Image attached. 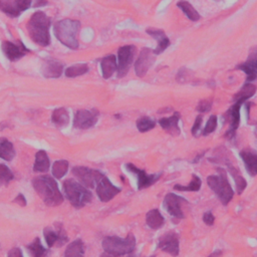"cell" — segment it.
Masks as SVG:
<instances>
[{
  "label": "cell",
  "instance_id": "6da1fadb",
  "mask_svg": "<svg viewBox=\"0 0 257 257\" xmlns=\"http://www.w3.org/2000/svg\"><path fill=\"white\" fill-rule=\"evenodd\" d=\"M32 186L37 195L47 206H59L64 202V196L61 193L56 180L50 176H40L32 180Z\"/></svg>",
  "mask_w": 257,
  "mask_h": 257
},
{
  "label": "cell",
  "instance_id": "7a4b0ae2",
  "mask_svg": "<svg viewBox=\"0 0 257 257\" xmlns=\"http://www.w3.org/2000/svg\"><path fill=\"white\" fill-rule=\"evenodd\" d=\"M50 19L42 11H36L28 23V32L31 38L40 46H47L50 43L49 36Z\"/></svg>",
  "mask_w": 257,
  "mask_h": 257
},
{
  "label": "cell",
  "instance_id": "3957f363",
  "mask_svg": "<svg viewBox=\"0 0 257 257\" xmlns=\"http://www.w3.org/2000/svg\"><path fill=\"white\" fill-rule=\"evenodd\" d=\"M81 22L73 19H63L55 25L57 38L70 49H78Z\"/></svg>",
  "mask_w": 257,
  "mask_h": 257
},
{
  "label": "cell",
  "instance_id": "277c9868",
  "mask_svg": "<svg viewBox=\"0 0 257 257\" xmlns=\"http://www.w3.org/2000/svg\"><path fill=\"white\" fill-rule=\"evenodd\" d=\"M65 197L75 208H83L93 199V194L87 187L76 182L73 179H67L64 182Z\"/></svg>",
  "mask_w": 257,
  "mask_h": 257
},
{
  "label": "cell",
  "instance_id": "5b68a950",
  "mask_svg": "<svg viewBox=\"0 0 257 257\" xmlns=\"http://www.w3.org/2000/svg\"><path fill=\"white\" fill-rule=\"evenodd\" d=\"M217 171V176L211 175L207 178V184L219 198L220 202L224 206H226V205H228L229 202L232 200L234 196V191L228 181L225 170L218 168Z\"/></svg>",
  "mask_w": 257,
  "mask_h": 257
},
{
  "label": "cell",
  "instance_id": "8992f818",
  "mask_svg": "<svg viewBox=\"0 0 257 257\" xmlns=\"http://www.w3.org/2000/svg\"><path fill=\"white\" fill-rule=\"evenodd\" d=\"M102 248L106 252L123 256L132 253L136 248V238L132 233H128L126 238L118 236H108L102 240Z\"/></svg>",
  "mask_w": 257,
  "mask_h": 257
},
{
  "label": "cell",
  "instance_id": "52a82bcc",
  "mask_svg": "<svg viewBox=\"0 0 257 257\" xmlns=\"http://www.w3.org/2000/svg\"><path fill=\"white\" fill-rule=\"evenodd\" d=\"M136 54V47L133 45H125L122 46L118 51V76L124 78L127 75L128 71L130 70L131 65L134 61V57Z\"/></svg>",
  "mask_w": 257,
  "mask_h": 257
},
{
  "label": "cell",
  "instance_id": "ba28073f",
  "mask_svg": "<svg viewBox=\"0 0 257 257\" xmlns=\"http://www.w3.org/2000/svg\"><path fill=\"white\" fill-rule=\"evenodd\" d=\"M72 174L79 180L81 184L87 188L96 187L101 177L104 176L99 171L87 167H74L72 169Z\"/></svg>",
  "mask_w": 257,
  "mask_h": 257
},
{
  "label": "cell",
  "instance_id": "9c48e42d",
  "mask_svg": "<svg viewBox=\"0 0 257 257\" xmlns=\"http://www.w3.org/2000/svg\"><path fill=\"white\" fill-rule=\"evenodd\" d=\"M187 201L181 196H178L174 193H169L164 199V207L167 212L178 219L185 218V215L182 210V204H186Z\"/></svg>",
  "mask_w": 257,
  "mask_h": 257
},
{
  "label": "cell",
  "instance_id": "30bf717a",
  "mask_svg": "<svg viewBox=\"0 0 257 257\" xmlns=\"http://www.w3.org/2000/svg\"><path fill=\"white\" fill-rule=\"evenodd\" d=\"M96 191L101 202H109L121 192V189L113 185V183L104 175L96 184Z\"/></svg>",
  "mask_w": 257,
  "mask_h": 257
},
{
  "label": "cell",
  "instance_id": "8fae6325",
  "mask_svg": "<svg viewBox=\"0 0 257 257\" xmlns=\"http://www.w3.org/2000/svg\"><path fill=\"white\" fill-rule=\"evenodd\" d=\"M97 117L98 113L96 110L78 111L74 116L73 127L75 128H81V130H87V128L94 127L96 124Z\"/></svg>",
  "mask_w": 257,
  "mask_h": 257
},
{
  "label": "cell",
  "instance_id": "7c38bea8",
  "mask_svg": "<svg viewBox=\"0 0 257 257\" xmlns=\"http://www.w3.org/2000/svg\"><path fill=\"white\" fill-rule=\"evenodd\" d=\"M126 167H127V169L128 171L137 175V178H138V189L139 190H143V189L149 188L152 185L155 184L158 181V180L161 178V176L163 174V173H160V174L148 175L144 170L137 168L135 165H133L131 163L127 164Z\"/></svg>",
  "mask_w": 257,
  "mask_h": 257
},
{
  "label": "cell",
  "instance_id": "4fadbf2b",
  "mask_svg": "<svg viewBox=\"0 0 257 257\" xmlns=\"http://www.w3.org/2000/svg\"><path fill=\"white\" fill-rule=\"evenodd\" d=\"M43 234H44L45 241H46V243H47L49 248L54 247V246L62 247L68 240L65 231L63 229L62 225H58V230L57 231L53 230L50 227L44 228Z\"/></svg>",
  "mask_w": 257,
  "mask_h": 257
},
{
  "label": "cell",
  "instance_id": "5bb4252c",
  "mask_svg": "<svg viewBox=\"0 0 257 257\" xmlns=\"http://www.w3.org/2000/svg\"><path fill=\"white\" fill-rule=\"evenodd\" d=\"M153 55H155L153 53V50L147 47L143 48V50L141 51L140 57L135 64V71L139 78L145 76L149 68L152 66L154 62H155V57Z\"/></svg>",
  "mask_w": 257,
  "mask_h": 257
},
{
  "label": "cell",
  "instance_id": "9a60e30c",
  "mask_svg": "<svg viewBox=\"0 0 257 257\" xmlns=\"http://www.w3.org/2000/svg\"><path fill=\"white\" fill-rule=\"evenodd\" d=\"M158 248L164 252L169 253L173 257L179 255V237L175 232H168L160 237L158 242Z\"/></svg>",
  "mask_w": 257,
  "mask_h": 257
},
{
  "label": "cell",
  "instance_id": "2e32d148",
  "mask_svg": "<svg viewBox=\"0 0 257 257\" xmlns=\"http://www.w3.org/2000/svg\"><path fill=\"white\" fill-rule=\"evenodd\" d=\"M242 105L235 104L229 109V111L227 112V116L229 119V130L226 133V137L229 139H232L235 136L236 130L239 127L240 124V108Z\"/></svg>",
  "mask_w": 257,
  "mask_h": 257
},
{
  "label": "cell",
  "instance_id": "e0dca14e",
  "mask_svg": "<svg viewBox=\"0 0 257 257\" xmlns=\"http://www.w3.org/2000/svg\"><path fill=\"white\" fill-rule=\"evenodd\" d=\"M247 75V81H253L257 76V47L251 49L247 61L238 66Z\"/></svg>",
  "mask_w": 257,
  "mask_h": 257
},
{
  "label": "cell",
  "instance_id": "ac0fdd59",
  "mask_svg": "<svg viewBox=\"0 0 257 257\" xmlns=\"http://www.w3.org/2000/svg\"><path fill=\"white\" fill-rule=\"evenodd\" d=\"M42 73L47 79H57L64 72V65L59 61L46 60L42 64Z\"/></svg>",
  "mask_w": 257,
  "mask_h": 257
},
{
  "label": "cell",
  "instance_id": "d6986e66",
  "mask_svg": "<svg viewBox=\"0 0 257 257\" xmlns=\"http://www.w3.org/2000/svg\"><path fill=\"white\" fill-rule=\"evenodd\" d=\"M2 50L7 59L12 62L18 61L19 59L24 57L25 51H29L22 43H20V46H18L10 41H4L2 43Z\"/></svg>",
  "mask_w": 257,
  "mask_h": 257
},
{
  "label": "cell",
  "instance_id": "ffe728a7",
  "mask_svg": "<svg viewBox=\"0 0 257 257\" xmlns=\"http://www.w3.org/2000/svg\"><path fill=\"white\" fill-rule=\"evenodd\" d=\"M240 157L243 160L247 173L254 177L257 175V153L250 150L240 152Z\"/></svg>",
  "mask_w": 257,
  "mask_h": 257
},
{
  "label": "cell",
  "instance_id": "44dd1931",
  "mask_svg": "<svg viewBox=\"0 0 257 257\" xmlns=\"http://www.w3.org/2000/svg\"><path fill=\"white\" fill-rule=\"evenodd\" d=\"M147 33L158 40V45H157L156 49L153 50V53L155 54V55L158 56V55L162 54L163 51L170 45V40L166 36V34H165V32L163 31L154 30V29H148L147 30Z\"/></svg>",
  "mask_w": 257,
  "mask_h": 257
},
{
  "label": "cell",
  "instance_id": "7402d4cb",
  "mask_svg": "<svg viewBox=\"0 0 257 257\" xmlns=\"http://www.w3.org/2000/svg\"><path fill=\"white\" fill-rule=\"evenodd\" d=\"M179 120H180L179 113H175L173 116H171L169 118L161 119L159 121V124L169 134H171L173 136H178L180 134Z\"/></svg>",
  "mask_w": 257,
  "mask_h": 257
},
{
  "label": "cell",
  "instance_id": "603a6c76",
  "mask_svg": "<svg viewBox=\"0 0 257 257\" xmlns=\"http://www.w3.org/2000/svg\"><path fill=\"white\" fill-rule=\"evenodd\" d=\"M100 67L101 72L104 79L108 80L114 74V72L117 70L118 64H117V59L114 55H110L105 57L100 62Z\"/></svg>",
  "mask_w": 257,
  "mask_h": 257
},
{
  "label": "cell",
  "instance_id": "cb8c5ba5",
  "mask_svg": "<svg viewBox=\"0 0 257 257\" xmlns=\"http://www.w3.org/2000/svg\"><path fill=\"white\" fill-rule=\"evenodd\" d=\"M146 222L151 229L157 230L163 227L165 223V219L158 209H153L147 213Z\"/></svg>",
  "mask_w": 257,
  "mask_h": 257
},
{
  "label": "cell",
  "instance_id": "d4e9b609",
  "mask_svg": "<svg viewBox=\"0 0 257 257\" xmlns=\"http://www.w3.org/2000/svg\"><path fill=\"white\" fill-rule=\"evenodd\" d=\"M50 166L49 158L45 151L40 150L36 153L35 155V162L33 165V171L37 173H44L47 172Z\"/></svg>",
  "mask_w": 257,
  "mask_h": 257
},
{
  "label": "cell",
  "instance_id": "484cf974",
  "mask_svg": "<svg viewBox=\"0 0 257 257\" xmlns=\"http://www.w3.org/2000/svg\"><path fill=\"white\" fill-rule=\"evenodd\" d=\"M64 257H85V244L83 240L72 241L64 251Z\"/></svg>",
  "mask_w": 257,
  "mask_h": 257
},
{
  "label": "cell",
  "instance_id": "4316f807",
  "mask_svg": "<svg viewBox=\"0 0 257 257\" xmlns=\"http://www.w3.org/2000/svg\"><path fill=\"white\" fill-rule=\"evenodd\" d=\"M15 156V150L11 142L5 138H0V158L11 161Z\"/></svg>",
  "mask_w": 257,
  "mask_h": 257
},
{
  "label": "cell",
  "instance_id": "83f0119b",
  "mask_svg": "<svg viewBox=\"0 0 257 257\" xmlns=\"http://www.w3.org/2000/svg\"><path fill=\"white\" fill-rule=\"evenodd\" d=\"M256 93V87L252 84H246L243 86V88L234 96V101L237 104H244V102L251 97Z\"/></svg>",
  "mask_w": 257,
  "mask_h": 257
},
{
  "label": "cell",
  "instance_id": "f1b7e54d",
  "mask_svg": "<svg viewBox=\"0 0 257 257\" xmlns=\"http://www.w3.org/2000/svg\"><path fill=\"white\" fill-rule=\"evenodd\" d=\"M227 166L229 168V172L231 174V176L233 177L235 184H236V189H237V193L240 195L242 194V192L244 191V189L247 186V182L246 180L242 177L240 171L238 169H236L235 167H233L230 163H227Z\"/></svg>",
  "mask_w": 257,
  "mask_h": 257
},
{
  "label": "cell",
  "instance_id": "f546056e",
  "mask_svg": "<svg viewBox=\"0 0 257 257\" xmlns=\"http://www.w3.org/2000/svg\"><path fill=\"white\" fill-rule=\"evenodd\" d=\"M51 121L58 128H61L67 126L69 123V115L64 108H60L54 111L53 116H51Z\"/></svg>",
  "mask_w": 257,
  "mask_h": 257
},
{
  "label": "cell",
  "instance_id": "4dcf8cb0",
  "mask_svg": "<svg viewBox=\"0 0 257 257\" xmlns=\"http://www.w3.org/2000/svg\"><path fill=\"white\" fill-rule=\"evenodd\" d=\"M178 7L181 9L186 16L192 20V21H198L200 19V14L198 13V11L192 6L191 3H189L186 0H181V1H179L177 3Z\"/></svg>",
  "mask_w": 257,
  "mask_h": 257
},
{
  "label": "cell",
  "instance_id": "1f68e13d",
  "mask_svg": "<svg viewBox=\"0 0 257 257\" xmlns=\"http://www.w3.org/2000/svg\"><path fill=\"white\" fill-rule=\"evenodd\" d=\"M28 249L32 255V257H46L47 249H45L38 237H36L29 246Z\"/></svg>",
  "mask_w": 257,
  "mask_h": 257
},
{
  "label": "cell",
  "instance_id": "d6a6232c",
  "mask_svg": "<svg viewBox=\"0 0 257 257\" xmlns=\"http://www.w3.org/2000/svg\"><path fill=\"white\" fill-rule=\"evenodd\" d=\"M89 69L90 68L87 64H78L67 67L64 73L67 78H76V76H80L87 73Z\"/></svg>",
  "mask_w": 257,
  "mask_h": 257
},
{
  "label": "cell",
  "instance_id": "836d02e7",
  "mask_svg": "<svg viewBox=\"0 0 257 257\" xmlns=\"http://www.w3.org/2000/svg\"><path fill=\"white\" fill-rule=\"evenodd\" d=\"M202 185L201 179L197 175L192 176V181L187 185V186H182V185H175L174 189L177 191H192V192H197L200 190Z\"/></svg>",
  "mask_w": 257,
  "mask_h": 257
},
{
  "label": "cell",
  "instance_id": "e575fe53",
  "mask_svg": "<svg viewBox=\"0 0 257 257\" xmlns=\"http://www.w3.org/2000/svg\"><path fill=\"white\" fill-rule=\"evenodd\" d=\"M156 126V122L149 117H142L137 121V128L139 132L146 133L153 130Z\"/></svg>",
  "mask_w": 257,
  "mask_h": 257
},
{
  "label": "cell",
  "instance_id": "d590c367",
  "mask_svg": "<svg viewBox=\"0 0 257 257\" xmlns=\"http://www.w3.org/2000/svg\"><path fill=\"white\" fill-rule=\"evenodd\" d=\"M0 10H2L10 17H18L21 13L16 8L15 4H12L11 2L7 1V0H0Z\"/></svg>",
  "mask_w": 257,
  "mask_h": 257
},
{
  "label": "cell",
  "instance_id": "8d00e7d4",
  "mask_svg": "<svg viewBox=\"0 0 257 257\" xmlns=\"http://www.w3.org/2000/svg\"><path fill=\"white\" fill-rule=\"evenodd\" d=\"M68 170V162L65 160H60L57 161L53 166V175L57 179L63 178Z\"/></svg>",
  "mask_w": 257,
  "mask_h": 257
},
{
  "label": "cell",
  "instance_id": "74e56055",
  "mask_svg": "<svg viewBox=\"0 0 257 257\" xmlns=\"http://www.w3.org/2000/svg\"><path fill=\"white\" fill-rule=\"evenodd\" d=\"M13 179L14 175L11 170L7 166L0 164V185H7Z\"/></svg>",
  "mask_w": 257,
  "mask_h": 257
},
{
  "label": "cell",
  "instance_id": "f35d334b",
  "mask_svg": "<svg viewBox=\"0 0 257 257\" xmlns=\"http://www.w3.org/2000/svg\"><path fill=\"white\" fill-rule=\"evenodd\" d=\"M217 128V117L216 116H211L206 124V126H205L204 130L202 132V135L203 136H208L210 135L211 133H213Z\"/></svg>",
  "mask_w": 257,
  "mask_h": 257
},
{
  "label": "cell",
  "instance_id": "ab89813d",
  "mask_svg": "<svg viewBox=\"0 0 257 257\" xmlns=\"http://www.w3.org/2000/svg\"><path fill=\"white\" fill-rule=\"evenodd\" d=\"M211 109H212V101L210 99L201 100L196 108V110L199 113H208L211 111Z\"/></svg>",
  "mask_w": 257,
  "mask_h": 257
},
{
  "label": "cell",
  "instance_id": "60d3db41",
  "mask_svg": "<svg viewBox=\"0 0 257 257\" xmlns=\"http://www.w3.org/2000/svg\"><path fill=\"white\" fill-rule=\"evenodd\" d=\"M32 0H14V4L20 12L28 10L32 6Z\"/></svg>",
  "mask_w": 257,
  "mask_h": 257
},
{
  "label": "cell",
  "instance_id": "b9f144b4",
  "mask_svg": "<svg viewBox=\"0 0 257 257\" xmlns=\"http://www.w3.org/2000/svg\"><path fill=\"white\" fill-rule=\"evenodd\" d=\"M203 221L206 225L212 226L215 222V217L211 211H207V212H205L203 215Z\"/></svg>",
  "mask_w": 257,
  "mask_h": 257
},
{
  "label": "cell",
  "instance_id": "7bdbcfd3",
  "mask_svg": "<svg viewBox=\"0 0 257 257\" xmlns=\"http://www.w3.org/2000/svg\"><path fill=\"white\" fill-rule=\"evenodd\" d=\"M202 121H203V117L202 116H198L194 122V125L192 127V135L193 136H197L200 128H201V125H202Z\"/></svg>",
  "mask_w": 257,
  "mask_h": 257
},
{
  "label": "cell",
  "instance_id": "ee69618b",
  "mask_svg": "<svg viewBox=\"0 0 257 257\" xmlns=\"http://www.w3.org/2000/svg\"><path fill=\"white\" fill-rule=\"evenodd\" d=\"M7 257H23L22 251H21L20 248H18V247L12 248V249L7 253Z\"/></svg>",
  "mask_w": 257,
  "mask_h": 257
},
{
  "label": "cell",
  "instance_id": "f6af8a7d",
  "mask_svg": "<svg viewBox=\"0 0 257 257\" xmlns=\"http://www.w3.org/2000/svg\"><path fill=\"white\" fill-rule=\"evenodd\" d=\"M14 202L19 204L20 206H27V199H25V197L22 195V194H19L15 199H14Z\"/></svg>",
  "mask_w": 257,
  "mask_h": 257
},
{
  "label": "cell",
  "instance_id": "bcb514c9",
  "mask_svg": "<svg viewBox=\"0 0 257 257\" xmlns=\"http://www.w3.org/2000/svg\"><path fill=\"white\" fill-rule=\"evenodd\" d=\"M35 1V3H34V7H41V6H44V5H46L47 4V1L46 0H34Z\"/></svg>",
  "mask_w": 257,
  "mask_h": 257
},
{
  "label": "cell",
  "instance_id": "7dc6e473",
  "mask_svg": "<svg viewBox=\"0 0 257 257\" xmlns=\"http://www.w3.org/2000/svg\"><path fill=\"white\" fill-rule=\"evenodd\" d=\"M99 257H122V256H120V255H115V254H112V253H109V252H104V253H101L100 254V256Z\"/></svg>",
  "mask_w": 257,
  "mask_h": 257
},
{
  "label": "cell",
  "instance_id": "c3c4849f",
  "mask_svg": "<svg viewBox=\"0 0 257 257\" xmlns=\"http://www.w3.org/2000/svg\"><path fill=\"white\" fill-rule=\"evenodd\" d=\"M208 257H222V251L221 250H216L213 253H211Z\"/></svg>",
  "mask_w": 257,
  "mask_h": 257
},
{
  "label": "cell",
  "instance_id": "681fc988",
  "mask_svg": "<svg viewBox=\"0 0 257 257\" xmlns=\"http://www.w3.org/2000/svg\"><path fill=\"white\" fill-rule=\"evenodd\" d=\"M255 136L257 137V128H256V130H255Z\"/></svg>",
  "mask_w": 257,
  "mask_h": 257
},
{
  "label": "cell",
  "instance_id": "f907efd6",
  "mask_svg": "<svg viewBox=\"0 0 257 257\" xmlns=\"http://www.w3.org/2000/svg\"><path fill=\"white\" fill-rule=\"evenodd\" d=\"M128 257H136V256H132V255H130V256H128Z\"/></svg>",
  "mask_w": 257,
  "mask_h": 257
},
{
  "label": "cell",
  "instance_id": "816d5d0a",
  "mask_svg": "<svg viewBox=\"0 0 257 257\" xmlns=\"http://www.w3.org/2000/svg\"><path fill=\"white\" fill-rule=\"evenodd\" d=\"M151 257H156V256H155V255H153V256H151Z\"/></svg>",
  "mask_w": 257,
  "mask_h": 257
}]
</instances>
